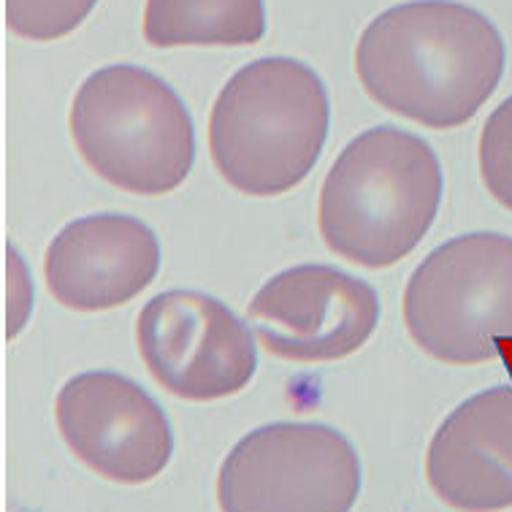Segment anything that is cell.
Returning a JSON list of instances; mask_svg holds the SVG:
<instances>
[{"mask_svg": "<svg viewBox=\"0 0 512 512\" xmlns=\"http://www.w3.org/2000/svg\"><path fill=\"white\" fill-rule=\"evenodd\" d=\"M504 38L483 11L412 0L382 11L355 47V74L382 109L426 128H461L502 82Z\"/></svg>", "mask_w": 512, "mask_h": 512, "instance_id": "cell-1", "label": "cell"}, {"mask_svg": "<svg viewBox=\"0 0 512 512\" xmlns=\"http://www.w3.org/2000/svg\"><path fill=\"white\" fill-rule=\"evenodd\" d=\"M442 204V166L429 141L393 125L364 131L328 171L317 228L350 263L388 269L429 233Z\"/></svg>", "mask_w": 512, "mask_h": 512, "instance_id": "cell-2", "label": "cell"}, {"mask_svg": "<svg viewBox=\"0 0 512 512\" xmlns=\"http://www.w3.org/2000/svg\"><path fill=\"white\" fill-rule=\"evenodd\" d=\"M328 128L323 79L293 57H263L239 68L217 95L209 152L239 193L282 196L315 168Z\"/></svg>", "mask_w": 512, "mask_h": 512, "instance_id": "cell-3", "label": "cell"}, {"mask_svg": "<svg viewBox=\"0 0 512 512\" xmlns=\"http://www.w3.org/2000/svg\"><path fill=\"white\" fill-rule=\"evenodd\" d=\"M68 122L84 163L125 193H171L196 163V128L185 101L141 66L120 63L87 76Z\"/></svg>", "mask_w": 512, "mask_h": 512, "instance_id": "cell-4", "label": "cell"}, {"mask_svg": "<svg viewBox=\"0 0 512 512\" xmlns=\"http://www.w3.org/2000/svg\"><path fill=\"white\" fill-rule=\"evenodd\" d=\"M415 345L442 364L475 366L512 339V236L464 233L431 250L404 290Z\"/></svg>", "mask_w": 512, "mask_h": 512, "instance_id": "cell-5", "label": "cell"}, {"mask_svg": "<svg viewBox=\"0 0 512 512\" xmlns=\"http://www.w3.org/2000/svg\"><path fill=\"white\" fill-rule=\"evenodd\" d=\"M361 458L326 423H269L231 447L217 475L223 512H350Z\"/></svg>", "mask_w": 512, "mask_h": 512, "instance_id": "cell-6", "label": "cell"}, {"mask_svg": "<svg viewBox=\"0 0 512 512\" xmlns=\"http://www.w3.org/2000/svg\"><path fill=\"white\" fill-rule=\"evenodd\" d=\"M136 339L152 380L185 401L233 396L250 385L258 369L247 323L198 290H166L147 301Z\"/></svg>", "mask_w": 512, "mask_h": 512, "instance_id": "cell-7", "label": "cell"}, {"mask_svg": "<svg viewBox=\"0 0 512 512\" xmlns=\"http://www.w3.org/2000/svg\"><path fill=\"white\" fill-rule=\"evenodd\" d=\"M266 353L296 364L353 355L380 323V298L366 280L323 263L274 274L247 307Z\"/></svg>", "mask_w": 512, "mask_h": 512, "instance_id": "cell-8", "label": "cell"}, {"mask_svg": "<svg viewBox=\"0 0 512 512\" xmlns=\"http://www.w3.org/2000/svg\"><path fill=\"white\" fill-rule=\"evenodd\" d=\"M55 420L71 453L114 483H149L174 453L163 407L125 374L98 369L71 377L57 393Z\"/></svg>", "mask_w": 512, "mask_h": 512, "instance_id": "cell-9", "label": "cell"}, {"mask_svg": "<svg viewBox=\"0 0 512 512\" xmlns=\"http://www.w3.org/2000/svg\"><path fill=\"white\" fill-rule=\"evenodd\" d=\"M160 271L155 231L131 215H87L49 242L47 288L63 307L101 312L128 304Z\"/></svg>", "mask_w": 512, "mask_h": 512, "instance_id": "cell-10", "label": "cell"}, {"mask_svg": "<svg viewBox=\"0 0 512 512\" xmlns=\"http://www.w3.org/2000/svg\"><path fill=\"white\" fill-rule=\"evenodd\" d=\"M431 491L453 510L512 507V388L494 385L450 412L426 453Z\"/></svg>", "mask_w": 512, "mask_h": 512, "instance_id": "cell-11", "label": "cell"}, {"mask_svg": "<svg viewBox=\"0 0 512 512\" xmlns=\"http://www.w3.org/2000/svg\"><path fill=\"white\" fill-rule=\"evenodd\" d=\"M149 47H250L266 36L263 0H147Z\"/></svg>", "mask_w": 512, "mask_h": 512, "instance_id": "cell-12", "label": "cell"}, {"mask_svg": "<svg viewBox=\"0 0 512 512\" xmlns=\"http://www.w3.org/2000/svg\"><path fill=\"white\" fill-rule=\"evenodd\" d=\"M98 0H6V25L28 41H55L90 17Z\"/></svg>", "mask_w": 512, "mask_h": 512, "instance_id": "cell-13", "label": "cell"}, {"mask_svg": "<svg viewBox=\"0 0 512 512\" xmlns=\"http://www.w3.org/2000/svg\"><path fill=\"white\" fill-rule=\"evenodd\" d=\"M480 174L485 190L512 212V95L485 120L480 136Z\"/></svg>", "mask_w": 512, "mask_h": 512, "instance_id": "cell-14", "label": "cell"}]
</instances>
